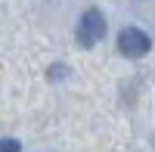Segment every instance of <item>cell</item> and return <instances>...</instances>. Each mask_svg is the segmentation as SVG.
<instances>
[{
  "label": "cell",
  "mask_w": 155,
  "mask_h": 152,
  "mask_svg": "<svg viewBox=\"0 0 155 152\" xmlns=\"http://www.w3.org/2000/svg\"><path fill=\"white\" fill-rule=\"evenodd\" d=\"M118 50L124 56H130V59H140V56H146L152 50V41H149V34L140 31V28H124L118 34Z\"/></svg>",
  "instance_id": "obj_2"
},
{
  "label": "cell",
  "mask_w": 155,
  "mask_h": 152,
  "mask_svg": "<svg viewBox=\"0 0 155 152\" xmlns=\"http://www.w3.org/2000/svg\"><path fill=\"white\" fill-rule=\"evenodd\" d=\"M106 34V19H102L99 9H87L81 22H78V44L81 47H96Z\"/></svg>",
  "instance_id": "obj_1"
},
{
  "label": "cell",
  "mask_w": 155,
  "mask_h": 152,
  "mask_svg": "<svg viewBox=\"0 0 155 152\" xmlns=\"http://www.w3.org/2000/svg\"><path fill=\"white\" fill-rule=\"evenodd\" d=\"M0 152H22L19 140H0Z\"/></svg>",
  "instance_id": "obj_3"
}]
</instances>
